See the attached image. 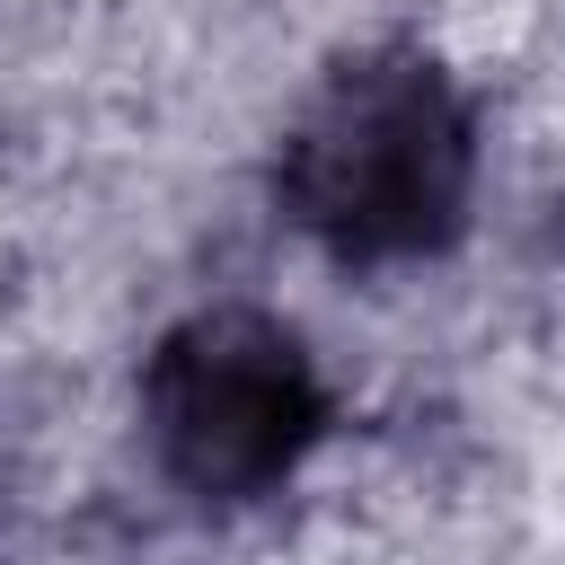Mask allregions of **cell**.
I'll list each match as a JSON object with an SVG mask.
<instances>
[{
    "mask_svg": "<svg viewBox=\"0 0 565 565\" xmlns=\"http://www.w3.org/2000/svg\"><path fill=\"white\" fill-rule=\"evenodd\" d=\"M335 424V388L300 327L274 309L221 300L177 318L141 362V450L150 468L212 512L282 494Z\"/></svg>",
    "mask_w": 565,
    "mask_h": 565,
    "instance_id": "obj_2",
    "label": "cell"
},
{
    "mask_svg": "<svg viewBox=\"0 0 565 565\" xmlns=\"http://www.w3.org/2000/svg\"><path fill=\"white\" fill-rule=\"evenodd\" d=\"M477 106L424 44H362L291 106L274 141L282 221L362 274L441 256L477 212Z\"/></svg>",
    "mask_w": 565,
    "mask_h": 565,
    "instance_id": "obj_1",
    "label": "cell"
}]
</instances>
